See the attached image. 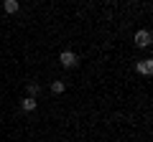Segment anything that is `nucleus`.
Returning <instances> with one entry per match:
<instances>
[{
    "mask_svg": "<svg viewBox=\"0 0 153 142\" xmlns=\"http://www.w3.org/2000/svg\"><path fill=\"white\" fill-rule=\"evenodd\" d=\"M59 61H61V66H64V69H74V66L79 64L76 53H71V51H64V53L59 56Z\"/></svg>",
    "mask_w": 153,
    "mask_h": 142,
    "instance_id": "f257e3e1",
    "label": "nucleus"
},
{
    "mask_svg": "<svg viewBox=\"0 0 153 142\" xmlns=\"http://www.w3.org/2000/svg\"><path fill=\"white\" fill-rule=\"evenodd\" d=\"M135 46L138 48H148V46H151V31H146V28L138 31L135 33Z\"/></svg>",
    "mask_w": 153,
    "mask_h": 142,
    "instance_id": "f03ea898",
    "label": "nucleus"
},
{
    "mask_svg": "<svg viewBox=\"0 0 153 142\" xmlns=\"http://www.w3.org/2000/svg\"><path fill=\"white\" fill-rule=\"evenodd\" d=\"M135 71L138 74H143V76H151L153 74V59H143L135 64Z\"/></svg>",
    "mask_w": 153,
    "mask_h": 142,
    "instance_id": "7ed1b4c3",
    "label": "nucleus"
},
{
    "mask_svg": "<svg viewBox=\"0 0 153 142\" xmlns=\"http://www.w3.org/2000/svg\"><path fill=\"white\" fill-rule=\"evenodd\" d=\"M21 107H23V112H33V109H36V99H33V97H26V99L21 102Z\"/></svg>",
    "mask_w": 153,
    "mask_h": 142,
    "instance_id": "20e7f679",
    "label": "nucleus"
},
{
    "mask_svg": "<svg viewBox=\"0 0 153 142\" xmlns=\"http://www.w3.org/2000/svg\"><path fill=\"white\" fill-rule=\"evenodd\" d=\"M3 8H5V13H10V15H13V13L18 10V0H5V3H3Z\"/></svg>",
    "mask_w": 153,
    "mask_h": 142,
    "instance_id": "39448f33",
    "label": "nucleus"
},
{
    "mask_svg": "<svg viewBox=\"0 0 153 142\" xmlns=\"http://www.w3.org/2000/svg\"><path fill=\"white\" fill-rule=\"evenodd\" d=\"M51 91H54V94H61V91H64V81H54V84H51Z\"/></svg>",
    "mask_w": 153,
    "mask_h": 142,
    "instance_id": "423d86ee",
    "label": "nucleus"
},
{
    "mask_svg": "<svg viewBox=\"0 0 153 142\" xmlns=\"http://www.w3.org/2000/svg\"><path fill=\"white\" fill-rule=\"evenodd\" d=\"M38 91H41L38 84H28V94H31V97H33V94H38Z\"/></svg>",
    "mask_w": 153,
    "mask_h": 142,
    "instance_id": "0eeeda50",
    "label": "nucleus"
}]
</instances>
